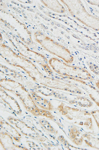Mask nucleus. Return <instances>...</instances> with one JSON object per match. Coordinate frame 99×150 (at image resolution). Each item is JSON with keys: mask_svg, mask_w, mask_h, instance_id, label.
Returning a JSON list of instances; mask_svg holds the SVG:
<instances>
[{"mask_svg": "<svg viewBox=\"0 0 99 150\" xmlns=\"http://www.w3.org/2000/svg\"><path fill=\"white\" fill-rule=\"evenodd\" d=\"M67 6L71 15L84 25L99 31V18L88 12L79 1H61Z\"/></svg>", "mask_w": 99, "mask_h": 150, "instance_id": "nucleus-1", "label": "nucleus"}, {"mask_svg": "<svg viewBox=\"0 0 99 150\" xmlns=\"http://www.w3.org/2000/svg\"><path fill=\"white\" fill-rule=\"evenodd\" d=\"M49 63L56 72L61 75L80 80L92 81L94 79L86 69L68 65L56 58L50 59Z\"/></svg>", "mask_w": 99, "mask_h": 150, "instance_id": "nucleus-2", "label": "nucleus"}, {"mask_svg": "<svg viewBox=\"0 0 99 150\" xmlns=\"http://www.w3.org/2000/svg\"><path fill=\"white\" fill-rule=\"evenodd\" d=\"M57 110L68 120L73 121L74 124L84 126L89 129H92V120L90 117L91 114L89 111L65 105L63 103L58 106Z\"/></svg>", "mask_w": 99, "mask_h": 150, "instance_id": "nucleus-3", "label": "nucleus"}, {"mask_svg": "<svg viewBox=\"0 0 99 150\" xmlns=\"http://www.w3.org/2000/svg\"><path fill=\"white\" fill-rule=\"evenodd\" d=\"M46 44L44 47L53 55L62 59L66 62L71 64L74 61V57L71 53L65 47L49 38H46Z\"/></svg>", "mask_w": 99, "mask_h": 150, "instance_id": "nucleus-4", "label": "nucleus"}, {"mask_svg": "<svg viewBox=\"0 0 99 150\" xmlns=\"http://www.w3.org/2000/svg\"><path fill=\"white\" fill-rule=\"evenodd\" d=\"M32 97L34 99V102L41 108L49 111H51L54 109V106L49 100L42 98L41 97L37 95L36 93H32Z\"/></svg>", "mask_w": 99, "mask_h": 150, "instance_id": "nucleus-5", "label": "nucleus"}, {"mask_svg": "<svg viewBox=\"0 0 99 150\" xmlns=\"http://www.w3.org/2000/svg\"><path fill=\"white\" fill-rule=\"evenodd\" d=\"M69 136L73 143L77 145H81L84 140L83 134L79 130L75 127L73 126L70 129L69 131Z\"/></svg>", "mask_w": 99, "mask_h": 150, "instance_id": "nucleus-6", "label": "nucleus"}, {"mask_svg": "<svg viewBox=\"0 0 99 150\" xmlns=\"http://www.w3.org/2000/svg\"><path fill=\"white\" fill-rule=\"evenodd\" d=\"M84 141L88 146L99 150V137H96L91 133L83 134Z\"/></svg>", "mask_w": 99, "mask_h": 150, "instance_id": "nucleus-7", "label": "nucleus"}, {"mask_svg": "<svg viewBox=\"0 0 99 150\" xmlns=\"http://www.w3.org/2000/svg\"><path fill=\"white\" fill-rule=\"evenodd\" d=\"M47 1L48 2V3L46 6L52 11L59 13H64L65 12V9L64 8L62 5L59 3L58 1Z\"/></svg>", "mask_w": 99, "mask_h": 150, "instance_id": "nucleus-8", "label": "nucleus"}, {"mask_svg": "<svg viewBox=\"0 0 99 150\" xmlns=\"http://www.w3.org/2000/svg\"><path fill=\"white\" fill-rule=\"evenodd\" d=\"M39 122H40V124L43 126L46 130L54 134L57 135L58 134V131L56 130L55 129H54V127L51 125L50 123L48 121H47L46 120H45V119L40 120H39Z\"/></svg>", "mask_w": 99, "mask_h": 150, "instance_id": "nucleus-9", "label": "nucleus"}, {"mask_svg": "<svg viewBox=\"0 0 99 150\" xmlns=\"http://www.w3.org/2000/svg\"><path fill=\"white\" fill-rule=\"evenodd\" d=\"M91 115L93 116V118L96 121L97 127L99 130V110H93L91 111Z\"/></svg>", "mask_w": 99, "mask_h": 150, "instance_id": "nucleus-10", "label": "nucleus"}, {"mask_svg": "<svg viewBox=\"0 0 99 150\" xmlns=\"http://www.w3.org/2000/svg\"><path fill=\"white\" fill-rule=\"evenodd\" d=\"M95 92L96 97L94 96H92L90 94H89V96L92 100L94 101L95 103L97 105V106L99 107V91H97L96 89H95Z\"/></svg>", "mask_w": 99, "mask_h": 150, "instance_id": "nucleus-11", "label": "nucleus"}, {"mask_svg": "<svg viewBox=\"0 0 99 150\" xmlns=\"http://www.w3.org/2000/svg\"><path fill=\"white\" fill-rule=\"evenodd\" d=\"M87 2L89 3L90 4L92 5H95L99 7V1H87Z\"/></svg>", "mask_w": 99, "mask_h": 150, "instance_id": "nucleus-12", "label": "nucleus"}, {"mask_svg": "<svg viewBox=\"0 0 99 150\" xmlns=\"http://www.w3.org/2000/svg\"><path fill=\"white\" fill-rule=\"evenodd\" d=\"M96 87L98 88V89L99 90V80L97 81V82L96 83Z\"/></svg>", "mask_w": 99, "mask_h": 150, "instance_id": "nucleus-13", "label": "nucleus"}, {"mask_svg": "<svg viewBox=\"0 0 99 150\" xmlns=\"http://www.w3.org/2000/svg\"><path fill=\"white\" fill-rule=\"evenodd\" d=\"M19 12H20V13H21V11H19Z\"/></svg>", "mask_w": 99, "mask_h": 150, "instance_id": "nucleus-14", "label": "nucleus"}, {"mask_svg": "<svg viewBox=\"0 0 99 150\" xmlns=\"http://www.w3.org/2000/svg\"><path fill=\"white\" fill-rule=\"evenodd\" d=\"M13 9H16V8H13Z\"/></svg>", "mask_w": 99, "mask_h": 150, "instance_id": "nucleus-15", "label": "nucleus"}]
</instances>
